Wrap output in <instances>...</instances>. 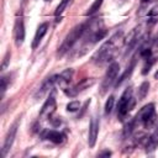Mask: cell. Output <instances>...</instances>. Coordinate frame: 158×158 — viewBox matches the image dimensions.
I'll return each instance as SVG.
<instances>
[{
	"mask_svg": "<svg viewBox=\"0 0 158 158\" xmlns=\"http://www.w3.org/2000/svg\"><path fill=\"white\" fill-rule=\"evenodd\" d=\"M79 107H80V104H79V101H77V100L70 101V102L67 105V110H68V111H70V112L77 111Z\"/></svg>",
	"mask_w": 158,
	"mask_h": 158,
	"instance_id": "obj_22",
	"label": "cell"
},
{
	"mask_svg": "<svg viewBox=\"0 0 158 158\" xmlns=\"http://www.w3.org/2000/svg\"><path fill=\"white\" fill-rule=\"evenodd\" d=\"M156 120H157V116H156L154 105L148 104L138 111V114L133 118V122H135V125H142L146 128H149L156 123Z\"/></svg>",
	"mask_w": 158,
	"mask_h": 158,
	"instance_id": "obj_2",
	"label": "cell"
},
{
	"mask_svg": "<svg viewBox=\"0 0 158 158\" xmlns=\"http://www.w3.org/2000/svg\"><path fill=\"white\" fill-rule=\"evenodd\" d=\"M46 138L53 143H62L64 139V135L59 131H47L46 132Z\"/></svg>",
	"mask_w": 158,
	"mask_h": 158,
	"instance_id": "obj_15",
	"label": "cell"
},
{
	"mask_svg": "<svg viewBox=\"0 0 158 158\" xmlns=\"http://www.w3.org/2000/svg\"><path fill=\"white\" fill-rule=\"evenodd\" d=\"M9 58H10V52H7V53H6V56L4 57V62H2V64H1V70H4V69L6 68L7 62H9Z\"/></svg>",
	"mask_w": 158,
	"mask_h": 158,
	"instance_id": "obj_24",
	"label": "cell"
},
{
	"mask_svg": "<svg viewBox=\"0 0 158 158\" xmlns=\"http://www.w3.org/2000/svg\"><path fill=\"white\" fill-rule=\"evenodd\" d=\"M154 78H156V79H158V72L156 73V75H154Z\"/></svg>",
	"mask_w": 158,
	"mask_h": 158,
	"instance_id": "obj_26",
	"label": "cell"
},
{
	"mask_svg": "<svg viewBox=\"0 0 158 158\" xmlns=\"http://www.w3.org/2000/svg\"><path fill=\"white\" fill-rule=\"evenodd\" d=\"M158 147V130L152 133L149 137L146 139V151L147 152H153Z\"/></svg>",
	"mask_w": 158,
	"mask_h": 158,
	"instance_id": "obj_13",
	"label": "cell"
},
{
	"mask_svg": "<svg viewBox=\"0 0 158 158\" xmlns=\"http://www.w3.org/2000/svg\"><path fill=\"white\" fill-rule=\"evenodd\" d=\"M17 126H19V121L14 122V123L10 126V128H9V131H7L6 136H5L4 144H2V156H4V157L7 154V152L10 151V148H11V146H12V143H14V139H15L16 132H17Z\"/></svg>",
	"mask_w": 158,
	"mask_h": 158,
	"instance_id": "obj_6",
	"label": "cell"
},
{
	"mask_svg": "<svg viewBox=\"0 0 158 158\" xmlns=\"http://www.w3.org/2000/svg\"><path fill=\"white\" fill-rule=\"evenodd\" d=\"M6 86H7V78H6V77H2V78H1V85H0V89H1V98H4V95H5Z\"/></svg>",
	"mask_w": 158,
	"mask_h": 158,
	"instance_id": "obj_23",
	"label": "cell"
},
{
	"mask_svg": "<svg viewBox=\"0 0 158 158\" xmlns=\"http://www.w3.org/2000/svg\"><path fill=\"white\" fill-rule=\"evenodd\" d=\"M56 83H57V75H53V77L47 78V79L43 81V84L41 85V88L37 90V93L35 94V98H36V99H40V98L44 96V95L53 88V85H54Z\"/></svg>",
	"mask_w": 158,
	"mask_h": 158,
	"instance_id": "obj_10",
	"label": "cell"
},
{
	"mask_svg": "<svg viewBox=\"0 0 158 158\" xmlns=\"http://www.w3.org/2000/svg\"><path fill=\"white\" fill-rule=\"evenodd\" d=\"M125 42L123 35L122 32H116L112 37H110V40H107L100 48L99 51L95 53L94 56V62L96 64H104L106 62H109L110 59H112L117 52V49L122 46V43Z\"/></svg>",
	"mask_w": 158,
	"mask_h": 158,
	"instance_id": "obj_1",
	"label": "cell"
},
{
	"mask_svg": "<svg viewBox=\"0 0 158 158\" xmlns=\"http://www.w3.org/2000/svg\"><path fill=\"white\" fill-rule=\"evenodd\" d=\"M148 19H149V25L156 23L157 19H158V6H154L151 9V11L148 14Z\"/></svg>",
	"mask_w": 158,
	"mask_h": 158,
	"instance_id": "obj_19",
	"label": "cell"
},
{
	"mask_svg": "<svg viewBox=\"0 0 158 158\" xmlns=\"http://www.w3.org/2000/svg\"><path fill=\"white\" fill-rule=\"evenodd\" d=\"M73 78V69H65L64 72H62L59 75H57V83L63 88L65 89L67 85L69 84V81L72 80Z\"/></svg>",
	"mask_w": 158,
	"mask_h": 158,
	"instance_id": "obj_12",
	"label": "cell"
},
{
	"mask_svg": "<svg viewBox=\"0 0 158 158\" xmlns=\"http://www.w3.org/2000/svg\"><path fill=\"white\" fill-rule=\"evenodd\" d=\"M143 1H149V0H143Z\"/></svg>",
	"mask_w": 158,
	"mask_h": 158,
	"instance_id": "obj_27",
	"label": "cell"
},
{
	"mask_svg": "<svg viewBox=\"0 0 158 158\" xmlns=\"http://www.w3.org/2000/svg\"><path fill=\"white\" fill-rule=\"evenodd\" d=\"M94 83H95V80H94L93 78H90V79H84V80H81L79 84H77L75 86H73V88H65V89H63V90H64V93H65L67 95H69V96H75L79 91H83L84 89L91 86Z\"/></svg>",
	"mask_w": 158,
	"mask_h": 158,
	"instance_id": "obj_7",
	"label": "cell"
},
{
	"mask_svg": "<svg viewBox=\"0 0 158 158\" xmlns=\"http://www.w3.org/2000/svg\"><path fill=\"white\" fill-rule=\"evenodd\" d=\"M102 1H104V0H95V1L91 4V6L89 7V10H88L86 15H93V14H95V12L100 9V6H101Z\"/></svg>",
	"mask_w": 158,
	"mask_h": 158,
	"instance_id": "obj_20",
	"label": "cell"
},
{
	"mask_svg": "<svg viewBox=\"0 0 158 158\" xmlns=\"http://www.w3.org/2000/svg\"><path fill=\"white\" fill-rule=\"evenodd\" d=\"M84 30H85V25H83V23L74 26V27L69 31V33L65 36L63 43L60 44V47H59V49H58V56H63L64 53H67V52L73 47V44L83 36Z\"/></svg>",
	"mask_w": 158,
	"mask_h": 158,
	"instance_id": "obj_3",
	"label": "cell"
},
{
	"mask_svg": "<svg viewBox=\"0 0 158 158\" xmlns=\"http://www.w3.org/2000/svg\"><path fill=\"white\" fill-rule=\"evenodd\" d=\"M56 109V100H54V96H49L46 102L43 104L42 106V111H41V115H51Z\"/></svg>",
	"mask_w": 158,
	"mask_h": 158,
	"instance_id": "obj_14",
	"label": "cell"
},
{
	"mask_svg": "<svg viewBox=\"0 0 158 158\" xmlns=\"http://www.w3.org/2000/svg\"><path fill=\"white\" fill-rule=\"evenodd\" d=\"M157 58H158V56H156V54H151L148 58H146V59H144V60H146V63H144V65H143L142 74H147V73L151 70V68H152V65L156 63Z\"/></svg>",
	"mask_w": 158,
	"mask_h": 158,
	"instance_id": "obj_16",
	"label": "cell"
},
{
	"mask_svg": "<svg viewBox=\"0 0 158 158\" xmlns=\"http://www.w3.org/2000/svg\"><path fill=\"white\" fill-rule=\"evenodd\" d=\"M46 1H51V0H46Z\"/></svg>",
	"mask_w": 158,
	"mask_h": 158,
	"instance_id": "obj_28",
	"label": "cell"
},
{
	"mask_svg": "<svg viewBox=\"0 0 158 158\" xmlns=\"http://www.w3.org/2000/svg\"><path fill=\"white\" fill-rule=\"evenodd\" d=\"M70 2H72V0H62V1L59 2V5L57 6V9H56V11H54V15H56L57 19H58V16H60V15L63 14V11L65 10V7H67Z\"/></svg>",
	"mask_w": 158,
	"mask_h": 158,
	"instance_id": "obj_18",
	"label": "cell"
},
{
	"mask_svg": "<svg viewBox=\"0 0 158 158\" xmlns=\"http://www.w3.org/2000/svg\"><path fill=\"white\" fill-rule=\"evenodd\" d=\"M98 133H99V121L96 117H93L90 121V126H89V133H88V143L89 147H94L96 138H98Z\"/></svg>",
	"mask_w": 158,
	"mask_h": 158,
	"instance_id": "obj_9",
	"label": "cell"
},
{
	"mask_svg": "<svg viewBox=\"0 0 158 158\" xmlns=\"http://www.w3.org/2000/svg\"><path fill=\"white\" fill-rule=\"evenodd\" d=\"M133 105H135V100L132 98V88H127L122 93V95H121V98L118 100V104H117V117L120 120H123V117L132 110Z\"/></svg>",
	"mask_w": 158,
	"mask_h": 158,
	"instance_id": "obj_4",
	"label": "cell"
},
{
	"mask_svg": "<svg viewBox=\"0 0 158 158\" xmlns=\"http://www.w3.org/2000/svg\"><path fill=\"white\" fill-rule=\"evenodd\" d=\"M148 89H149V83L148 81H143L139 88H138V100H142L146 98V95L148 94Z\"/></svg>",
	"mask_w": 158,
	"mask_h": 158,
	"instance_id": "obj_17",
	"label": "cell"
},
{
	"mask_svg": "<svg viewBox=\"0 0 158 158\" xmlns=\"http://www.w3.org/2000/svg\"><path fill=\"white\" fill-rule=\"evenodd\" d=\"M114 104H115V98L111 95L109 96V99L106 100V104H105V114H110L114 109Z\"/></svg>",
	"mask_w": 158,
	"mask_h": 158,
	"instance_id": "obj_21",
	"label": "cell"
},
{
	"mask_svg": "<svg viewBox=\"0 0 158 158\" xmlns=\"http://www.w3.org/2000/svg\"><path fill=\"white\" fill-rule=\"evenodd\" d=\"M118 70H120V65L118 63L114 62L109 65L107 70H106V74H105V78L102 80V84H101V89H102V93H105L111 85L112 83L116 80L117 78V74H118Z\"/></svg>",
	"mask_w": 158,
	"mask_h": 158,
	"instance_id": "obj_5",
	"label": "cell"
},
{
	"mask_svg": "<svg viewBox=\"0 0 158 158\" xmlns=\"http://www.w3.org/2000/svg\"><path fill=\"white\" fill-rule=\"evenodd\" d=\"M111 154V152H109V151H106V152H102V153H100L99 156H110Z\"/></svg>",
	"mask_w": 158,
	"mask_h": 158,
	"instance_id": "obj_25",
	"label": "cell"
},
{
	"mask_svg": "<svg viewBox=\"0 0 158 158\" xmlns=\"http://www.w3.org/2000/svg\"><path fill=\"white\" fill-rule=\"evenodd\" d=\"M47 30H48V22H43V23H41L38 26V28H37V31L35 33L33 41H32V48H37V46L40 44V42L44 37V35L47 33Z\"/></svg>",
	"mask_w": 158,
	"mask_h": 158,
	"instance_id": "obj_11",
	"label": "cell"
},
{
	"mask_svg": "<svg viewBox=\"0 0 158 158\" xmlns=\"http://www.w3.org/2000/svg\"><path fill=\"white\" fill-rule=\"evenodd\" d=\"M14 36H15V42L16 46H21L25 40V25L22 19H17L15 22L14 27Z\"/></svg>",
	"mask_w": 158,
	"mask_h": 158,
	"instance_id": "obj_8",
	"label": "cell"
}]
</instances>
